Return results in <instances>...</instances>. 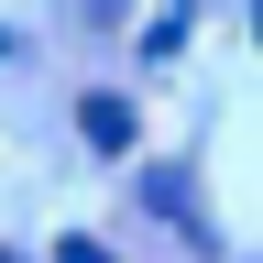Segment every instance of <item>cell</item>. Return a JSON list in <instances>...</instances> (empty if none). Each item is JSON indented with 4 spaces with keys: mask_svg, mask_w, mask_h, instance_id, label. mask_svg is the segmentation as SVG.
<instances>
[{
    "mask_svg": "<svg viewBox=\"0 0 263 263\" xmlns=\"http://www.w3.org/2000/svg\"><path fill=\"white\" fill-rule=\"evenodd\" d=\"M77 121H88V143H99V154H121V143H132V110H121V99H88Z\"/></svg>",
    "mask_w": 263,
    "mask_h": 263,
    "instance_id": "1",
    "label": "cell"
},
{
    "mask_svg": "<svg viewBox=\"0 0 263 263\" xmlns=\"http://www.w3.org/2000/svg\"><path fill=\"white\" fill-rule=\"evenodd\" d=\"M252 33H263V0H252Z\"/></svg>",
    "mask_w": 263,
    "mask_h": 263,
    "instance_id": "2",
    "label": "cell"
},
{
    "mask_svg": "<svg viewBox=\"0 0 263 263\" xmlns=\"http://www.w3.org/2000/svg\"><path fill=\"white\" fill-rule=\"evenodd\" d=\"M99 11H110V0H99Z\"/></svg>",
    "mask_w": 263,
    "mask_h": 263,
    "instance_id": "3",
    "label": "cell"
}]
</instances>
